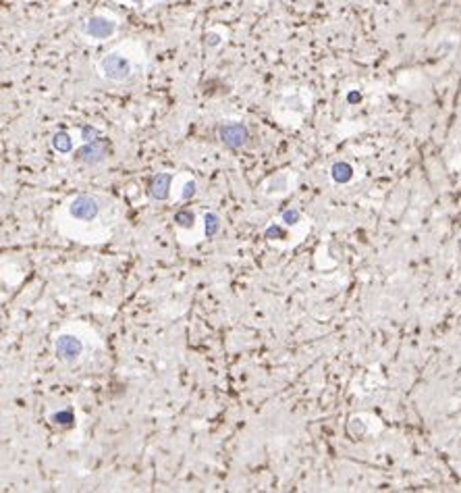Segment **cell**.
I'll return each mask as SVG.
<instances>
[{"instance_id":"52a82bcc","label":"cell","mask_w":461,"mask_h":493,"mask_svg":"<svg viewBox=\"0 0 461 493\" xmlns=\"http://www.w3.org/2000/svg\"><path fill=\"white\" fill-rule=\"evenodd\" d=\"M173 183V175L171 173H158L154 179L150 181V196L154 200H166L169 198V187Z\"/></svg>"},{"instance_id":"5b68a950","label":"cell","mask_w":461,"mask_h":493,"mask_svg":"<svg viewBox=\"0 0 461 493\" xmlns=\"http://www.w3.org/2000/svg\"><path fill=\"white\" fill-rule=\"evenodd\" d=\"M81 350H83V344L73 335H60L56 341V354L65 362H75L81 356Z\"/></svg>"},{"instance_id":"9a60e30c","label":"cell","mask_w":461,"mask_h":493,"mask_svg":"<svg viewBox=\"0 0 461 493\" xmlns=\"http://www.w3.org/2000/svg\"><path fill=\"white\" fill-rule=\"evenodd\" d=\"M285 185H287V177L285 175H278V177H274L272 183H270V192H272V189H283Z\"/></svg>"},{"instance_id":"7a4b0ae2","label":"cell","mask_w":461,"mask_h":493,"mask_svg":"<svg viewBox=\"0 0 461 493\" xmlns=\"http://www.w3.org/2000/svg\"><path fill=\"white\" fill-rule=\"evenodd\" d=\"M219 133H221L223 144L229 146V148H235V150L243 148L249 140V131H247V127L243 123H227V125L221 127Z\"/></svg>"},{"instance_id":"7c38bea8","label":"cell","mask_w":461,"mask_h":493,"mask_svg":"<svg viewBox=\"0 0 461 493\" xmlns=\"http://www.w3.org/2000/svg\"><path fill=\"white\" fill-rule=\"evenodd\" d=\"M52 421H54L56 425H62V427H69V425L73 423V414H71L69 410H65V412H58V414H54V416H52Z\"/></svg>"},{"instance_id":"ac0fdd59","label":"cell","mask_w":461,"mask_h":493,"mask_svg":"<svg viewBox=\"0 0 461 493\" xmlns=\"http://www.w3.org/2000/svg\"><path fill=\"white\" fill-rule=\"evenodd\" d=\"M210 44H219L221 40H219V35H216V33H210V40H208Z\"/></svg>"},{"instance_id":"277c9868","label":"cell","mask_w":461,"mask_h":493,"mask_svg":"<svg viewBox=\"0 0 461 493\" xmlns=\"http://www.w3.org/2000/svg\"><path fill=\"white\" fill-rule=\"evenodd\" d=\"M114 29H117V21L102 15H96L85 23V33L89 37H96V40H106L114 33Z\"/></svg>"},{"instance_id":"5bb4252c","label":"cell","mask_w":461,"mask_h":493,"mask_svg":"<svg viewBox=\"0 0 461 493\" xmlns=\"http://www.w3.org/2000/svg\"><path fill=\"white\" fill-rule=\"evenodd\" d=\"M299 217H301V212H299L297 208H291V210H285V212H283V221H285L287 225H295V223L299 221Z\"/></svg>"},{"instance_id":"4fadbf2b","label":"cell","mask_w":461,"mask_h":493,"mask_svg":"<svg viewBox=\"0 0 461 493\" xmlns=\"http://www.w3.org/2000/svg\"><path fill=\"white\" fill-rule=\"evenodd\" d=\"M81 135H83V140H85V144H87V142H96L100 133H98V129H96V127H89V125H83Z\"/></svg>"},{"instance_id":"6da1fadb","label":"cell","mask_w":461,"mask_h":493,"mask_svg":"<svg viewBox=\"0 0 461 493\" xmlns=\"http://www.w3.org/2000/svg\"><path fill=\"white\" fill-rule=\"evenodd\" d=\"M100 73H102V77H106L110 81H125L131 75V62L123 54L112 52L100 60Z\"/></svg>"},{"instance_id":"9c48e42d","label":"cell","mask_w":461,"mask_h":493,"mask_svg":"<svg viewBox=\"0 0 461 493\" xmlns=\"http://www.w3.org/2000/svg\"><path fill=\"white\" fill-rule=\"evenodd\" d=\"M332 177H335V181L339 183H345L351 179V167L345 162H337L335 167H332Z\"/></svg>"},{"instance_id":"d6986e66","label":"cell","mask_w":461,"mask_h":493,"mask_svg":"<svg viewBox=\"0 0 461 493\" xmlns=\"http://www.w3.org/2000/svg\"><path fill=\"white\" fill-rule=\"evenodd\" d=\"M131 2H135V4H142V2H144V0H131Z\"/></svg>"},{"instance_id":"30bf717a","label":"cell","mask_w":461,"mask_h":493,"mask_svg":"<svg viewBox=\"0 0 461 493\" xmlns=\"http://www.w3.org/2000/svg\"><path fill=\"white\" fill-rule=\"evenodd\" d=\"M175 221H177V225H181V227H194L196 217H194V212H191V210L181 208V210L175 212Z\"/></svg>"},{"instance_id":"8992f818","label":"cell","mask_w":461,"mask_h":493,"mask_svg":"<svg viewBox=\"0 0 461 493\" xmlns=\"http://www.w3.org/2000/svg\"><path fill=\"white\" fill-rule=\"evenodd\" d=\"M108 156V148H106V144L104 142H100V140H96V142H87L79 152H77V158L79 160H83V162H87V164H96V162H100V160H104Z\"/></svg>"},{"instance_id":"e0dca14e","label":"cell","mask_w":461,"mask_h":493,"mask_svg":"<svg viewBox=\"0 0 461 493\" xmlns=\"http://www.w3.org/2000/svg\"><path fill=\"white\" fill-rule=\"evenodd\" d=\"M194 194H196V183H194V181H189V183L185 185V189H183V200H189Z\"/></svg>"},{"instance_id":"8fae6325","label":"cell","mask_w":461,"mask_h":493,"mask_svg":"<svg viewBox=\"0 0 461 493\" xmlns=\"http://www.w3.org/2000/svg\"><path fill=\"white\" fill-rule=\"evenodd\" d=\"M204 221H206V235H208V237H212V235L219 233V229H221V219H219V214L208 212Z\"/></svg>"},{"instance_id":"ba28073f","label":"cell","mask_w":461,"mask_h":493,"mask_svg":"<svg viewBox=\"0 0 461 493\" xmlns=\"http://www.w3.org/2000/svg\"><path fill=\"white\" fill-rule=\"evenodd\" d=\"M52 146H54V150H58V152H71L73 150V140H71L69 133L58 131L52 137Z\"/></svg>"},{"instance_id":"3957f363","label":"cell","mask_w":461,"mask_h":493,"mask_svg":"<svg viewBox=\"0 0 461 493\" xmlns=\"http://www.w3.org/2000/svg\"><path fill=\"white\" fill-rule=\"evenodd\" d=\"M98 204H96V200L92 198V196H85V194H81V196H77L73 202H71V206H69V212H71V217H75V219H79V221H94L96 217H98Z\"/></svg>"},{"instance_id":"2e32d148","label":"cell","mask_w":461,"mask_h":493,"mask_svg":"<svg viewBox=\"0 0 461 493\" xmlns=\"http://www.w3.org/2000/svg\"><path fill=\"white\" fill-rule=\"evenodd\" d=\"M285 235V231L280 229V227H268L266 229V237L268 239H274V237H283Z\"/></svg>"}]
</instances>
